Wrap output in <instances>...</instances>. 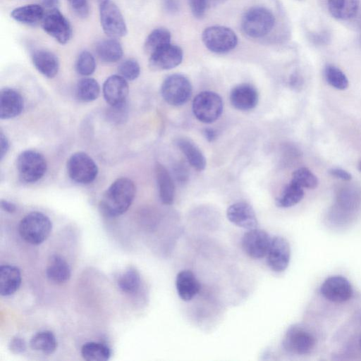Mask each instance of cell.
<instances>
[{
    "label": "cell",
    "mask_w": 361,
    "mask_h": 361,
    "mask_svg": "<svg viewBox=\"0 0 361 361\" xmlns=\"http://www.w3.org/2000/svg\"><path fill=\"white\" fill-rule=\"evenodd\" d=\"M59 0H43L42 6L48 11L58 8Z\"/></svg>",
    "instance_id": "obj_46"
},
{
    "label": "cell",
    "mask_w": 361,
    "mask_h": 361,
    "mask_svg": "<svg viewBox=\"0 0 361 361\" xmlns=\"http://www.w3.org/2000/svg\"><path fill=\"white\" fill-rule=\"evenodd\" d=\"M327 82L337 90H345L348 87V80L344 73L333 65H327L324 69Z\"/></svg>",
    "instance_id": "obj_35"
},
{
    "label": "cell",
    "mask_w": 361,
    "mask_h": 361,
    "mask_svg": "<svg viewBox=\"0 0 361 361\" xmlns=\"http://www.w3.org/2000/svg\"><path fill=\"white\" fill-rule=\"evenodd\" d=\"M182 49L169 44L149 56V63L152 70L165 71L178 66L183 60Z\"/></svg>",
    "instance_id": "obj_14"
},
{
    "label": "cell",
    "mask_w": 361,
    "mask_h": 361,
    "mask_svg": "<svg viewBox=\"0 0 361 361\" xmlns=\"http://www.w3.org/2000/svg\"><path fill=\"white\" fill-rule=\"evenodd\" d=\"M230 101L236 109L248 111L254 109L257 104L258 93L255 87L250 84H240L232 89Z\"/></svg>",
    "instance_id": "obj_18"
},
{
    "label": "cell",
    "mask_w": 361,
    "mask_h": 361,
    "mask_svg": "<svg viewBox=\"0 0 361 361\" xmlns=\"http://www.w3.org/2000/svg\"><path fill=\"white\" fill-rule=\"evenodd\" d=\"M192 85L185 75L173 74L168 76L161 87L164 99L170 105L181 106L185 104L192 95Z\"/></svg>",
    "instance_id": "obj_5"
},
{
    "label": "cell",
    "mask_w": 361,
    "mask_h": 361,
    "mask_svg": "<svg viewBox=\"0 0 361 361\" xmlns=\"http://www.w3.org/2000/svg\"><path fill=\"white\" fill-rule=\"evenodd\" d=\"M52 229L49 218L39 212H32L24 216L19 224L18 231L27 243L37 245L47 239Z\"/></svg>",
    "instance_id": "obj_2"
},
{
    "label": "cell",
    "mask_w": 361,
    "mask_h": 361,
    "mask_svg": "<svg viewBox=\"0 0 361 361\" xmlns=\"http://www.w3.org/2000/svg\"><path fill=\"white\" fill-rule=\"evenodd\" d=\"M67 171L73 181L81 184L92 183L98 173L96 163L82 152H75L71 156L67 163Z\"/></svg>",
    "instance_id": "obj_9"
},
{
    "label": "cell",
    "mask_w": 361,
    "mask_h": 361,
    "mask_svg": "<svg viewBox=\"0 0 361 361\" xmlns=\"http://www.w3.org/2000/svg\"><path fill=\"white\" fill-rule=\"evenodd\" d=\"M44 14V8L42 6L32 4L14 8L11 12V17L17 22L35 25L42 23Z\"/></svg>",
    "instance_id": "obj_25"
},
{
    "label": "cell",
    "mask_w": 361,
    "mask_h": 361,
    "mask_svg": "<svg viewBox=\"0 0 361 361\" xmlns=\"http://www.w3.org/2000/svg\"><path fill=\"white\" fill-rule=\"evenodd\" d=\"M315 344L316 340L313 334L298 324L288 329L282 341L283 347L286 351L299 355L309 354Z\"/></svg>",
    "instance_id": "obj_8"
},
{
    "label": "cell",
    "mask_w": 361,
    "mask_h": 361,
    "mask_svg": "<svg viewBox=\"0 0 361 361\" xmlns=\"http://www.w3.org/2000/svg\"><path fill=\"white\" fill-rule=\"evenodd\" d=\"M155 176L161 201L164 204H171L175 197V186L169 172L161 164L157 163Z\"/></svg>",
    "instance_id": "obj_22"
},
{
    "label": "cell",
    "mask_w": 361,
    "mask_h": 361,
    "mask_svg": "<svg viewBox=\"0 0 361 361\" xmlns=\"http://www.w3.org/2000/svg\"><path fill=\"white\" fill-rule=\"evenodd\" d=\"M109 111V116L111 121L116 123H120L125 120L126 116V104L120 106H112Z\"/></svg>",
    "instance_id": "obj_41"
},
{
    "label": "cell",
    "mask_w": 361,
    "mask_h": 361,
    "mask_svg": "<svg viewBox=\"0 0 361 361\" xmlns=\"http://www.w3.org/2000/svg\"><path fill=\"white\" fill-rule=\"evenodd\" d=\"M271 238L264 230L250 229L243 236L242 247L245 252L253 259L265 257L269 251Z\"/></svg>",
    "instance_id": "obj_12"
},
{
    "label": "cell",
    "mask_w": 361,
    "mask_h": 361,
    "mask_svg": "<svg viewBox=\"0 0 361 361\" xmlns=\"http://www.w3.org/2000/svg\"><path fill=\"white\" fill-rule=\"evenodd\" d=\"M228 219L233 224L247 230L257 228L258 221L253 208L247 202H238L226 211Z\"/></svg>",
    "instance_id": "obj_17"
},
{
    "label": "cell",
    "mask_w": 361,
    "mask_h": 361,
    "mask_svg": "<svg viewBox=\"0 0 361 361\" xmlns=\"http://www.w3.org/2000/svg\"><path fill=\"white\" fill-rule=\"evenodd\" d=\"M204 135L205 138L209 141L212 142L216 139V133L214 129L211 128H207L204 130Z\"/></svg>",
    "instance_id": "obj_48"
},
{
    "label": "cell",
    "mask_w": 361,
    "mask_h": 361,
    "mask_svg": "<svg viewBox=\"0 0 361 361\" xmlns=\"http://www.w3.org/2000/svg\"><path fill=\"white\" fill-rule=\"evenodd\" d=\"M291 181L302 188L308 189L317 188L319 183L317 176L305 167L298 169L293 173Z\"/></svg>",
    "instance_id": "obj_36"
},
{
    "label": "cell",
    "mask_w": 361,
    "mask_h": 361,
    "mask_svg": "<svg viewBox=\"0 0 361 361\" xmlns=\"http://www.w3.org/2000/svg\"><path fill=\"white\" fill-rule=\"evenodd\" d=\"M73 11L80 17H86L89 13L88 0H67Z\"/></svg>",
    "instance_id": "obj_39"
},
{
    "label": "cell",
    "mask_w": 361,
    "mask_h": 361,
    "mask_svg": "<svg viewBox=\"0 0 361 361\" xmlns=\"http://www.w3.org/2000/svg\"><path fill=\"white\" fill-rule=\"evenodd\" d=\"M192 15L202 18L207 8V0H188Z\"/></svg>",
    "instance_id": "obj_40"
},
{
    "label": "cell",
    "mask_w": 361,
    "mask_h": 361,
    "mask_svg": "<svg viewBox=\"0 0 361 361\" xmlns=\"http://www.w3.org/2000/svg\"><path fill=\"white\" fill-rule=\"evenodd\" d=\"M46 275L49 281L56 284H62L69 280L71 272L63 257L59 255H52L47 262Z\"/></svg>",
    "instance_id": "obj_23"
},
{
    "label": "cell",
    "mask_w": 361,
    "mask_h": 361,
    "mask_svg": "<svg viewBox=\"0 0 361 361\" xmlns=\"http://www.w3.org/2000/svg\"><path fill=\"white\" fill-rule=\"evenodd\" d=\"M171 32L166 28L159 27L154 29L147 36L144 48L149 56L159 49L171 44Z\"/></svg>",
    "instance_id": "obj_30"
},
{
    "label": "cell",
    "mask_w": 361,
    "mask_h": 361,
    "mask_svg": "<svg viewBox=\"0 0 361 361\" xmlns=\"http://www.w3.org/2000/svg\"><path fill=\"white\" fill-rule=\"evenodd\" d=\"M23 109V99L16 90L5 87L0 92V117L9 119L18 116Z\"/></svg>",
    "instance_id": "obj_19"
},
{
    "label": "cell",
    "mask_w": 361,
    "mask_h": 361,
    "mask_svg": "<svg viewBox=\"0 0 361 361\" xmlns=\"http://www.w3.org/2000/svg\"><path fill=\"white\" fill-rule=\"evenodd\" d=\"M83 359L87 361H106L110 358V348L102 343L87 342L81 348Z\"/></svg>",
    "instance_id": "obj_33"
},
{
    "label": "cell",
    "mask_w": 361,
    "mask_h": 361,
    "mask_svg": "<svg viewBox=\"0 0 361 361\" xmlns=\"http://www.w3.org/2000/svg\"><path fill=\"white\" fill-rule=\"evenodd\" d=\"M75 68L81 75H92L96 68V62L92 54L87 51H82L77 59Z\"/></svg>",
    "instance_id": "obj_37"
},
{
    "label": "cell",
    "mask_w": 361,
    "mask_h": 361,
    "mask_svg": "<svg viewBox=\"0 0 361 361\" xmlns=\"http://www.w3.org/2000/svg\"><path fill=\"white\" fill-rule=\"evenodd\" d=\"M41 25L43 30L60 44H66L71 38V24L59 8L46 11Z\"/></svg>",
    "instance_id": "obj_11"
},
{
    "label": "cell",
    "mask_w": 361,
    "mask_h": 361,
    "mask_svg": "<svg viewBox=\"0 0 361 361\" xmlns=\"http://www.w3.org/2000/svg\"><path fill=\"white\" fill-rule=\"evenodd\" d=\"M320 293L329 301L343 302L353 295V288L348 280L342 276H331L320 286Z\"/></svg>",
    "instance_id": "obj_13"
},
{
    "label": "cell",
    "mask_w": 361,
    "mask_h": 361,
    "mask_svg": "<svg viewBox=\"0 0 361 361\" xmlns=\"http://www.w3.org/2000/svg\"><path fill=\"white\" fill-rule=\"evenodd\" d=\"M101 25L110 37L118 38L127 34V27L121 12L111 0L99 4Z\"/></svg>",
    "instance_id": "obj_10"
},
{
    "label": "cell",
    "mask_w": 361,
    "mask_h": 361,
    "mask_svg": "<svg viewBox=\"0 0 361 361\" xmlns=\"http://www.w3.org/2000/svg\"><path fill=\"white\" fill-rule=\"evenodd\" d=\"M47 164L42 154L35 150H25L17 159V170L21 180L35 183L41 179L47 171Z\"/></svg>",
    "instance_id": "obj_7"
},
{
    "label": "cell",
    "mask_w": 361,
    "mask_h": 361,
    "mask_svg": "<svg viewBox=\"0 0 361 361\" xmlns=\"http://www.w3.org/2000/svg\"><path fill=\"white\" fill-rule=\"evenodd\" d=\"M30 348L44 354H52L57 348V341L51 331H42L36 333L30 341Z\"/></svg>",
    "instance_id": "obj_29"
},
{
    "label": "cell",
    "mask_w": 361,
    "mask_h": 361,
    "mask_svg": "<svg viewBox=\"0 0 361 361\" xmlns=\"http://www.w3.org/2000/svg\"><path fill=\"white\" fill-rule=\"evenodd\" d=\"M96 52L99 58L106 63H115L123 56L121 44L114 38L99 41L96 45Z\"/></svg>",
    "instance_id": "obj_28"
},
{
    "label": "cell",
    "mask_w": 361,
    "mask_h": 361,
    "mask_svg": "<svg viewBox=\"0 0 361 361\" xmlns=\"http://www.w3.org/2000/svg\"><path fill=\"white\" fill-rule=\"evenodd\" d=\"M226 1L228 0H207V8L215 7L224 4Z\"/></svg>",
    "instance_id": "obj_49"
},
{
    "label": "cell",
    "mask_w": 361,
    "mask_h": 361,
    "mask_svg": "<svg viewBox=\"0 0 361 361\" xmlns=\"http://www.w3.org/2000/svg\"><path fill=\"white\" fill-rule=\"evenodd\" d=\"M176 287L180 298L190 301L198 293L200 284L190 270H182L176 276Z\"/></svg>",
    "instance_id": "obj_21"
},
{
    "label": "cell",
    "mask_w": 361,
    "mask_h": 361,
    "mask_svg": "<svg viewBox=\"0 0 361 361\" xmlns=\"http://www.w3.org/2000/svg\"><path fill=\"white\" fill-rule=\"evenodd\" d=\"M1 207L4 211L11 214L14 213L16 211V206L13 203L7 200H2L1 201Z\"/></svg>",
    "instance_id": "obj_47"
},
{
    "label": "cell",
    "mask_w": 361,
    "mask_h": 361,
    "mask_svg": "<svg viewBox=\"0 0 361 361\" xmlns=\"http://www.w3.org/2000/svg\"><path fill=\"white\" fill-rule=\"evenodd\" d=\"M129 92L126 80L120 75L109 76L104 82L103 94L106 102L112 106L126 104Z\"/></svg>",
    "instance_id": "obj_16"
},
{
    "label": "cell",
    "mask_w": 361,
    "mask_h": 361,
    "mask_svg": "<svg viewBox=\"0 0 361 361\" xmlns=\"http://www.w3.org/2000/svg\"><path fill=\"white\" fill-rule=\"evenodd\" d=\"M164 6L167 12L176 13L180 8L179 0H164Z\"/></svg>",
    "instance_id": "obj_44"
},
{
    "label": "cell",
    "mask_w": 361,
    "mask_h": 361,
    "mask_svg": "<svg viewBox=\"0 0 361 361\" xmlns=\"http://www.w3.org/2000/svg\"><path fill=\"white\" fill-rule=\"evenodd\" d=\"M8 348L14 354L23 353L26 350L25 341L21 337L16 336L11 339Z\"/></svg>",
    "instance_id": "obj_42"
},
{
    "label": "cell",
    "mask_w": 361,
    "mask_h": 361,
    "mask_svg": "<svg viewBox=\"0 0 361 361\" xmlns=\"http://www.w3.org/2000/svg\"><path fill=\"white\" fill-rule=\"evenodd\" d=\"M21 284L19 269L13 265L4 264L0 267V294L8 296L15 293Z\"/></svg>",
    "instance_id": "obj_24"
},
{
    "label": "cell",
    "mask_w": 361,
    "mask_h": 361,
    "mask_svg": "<svg viewBox=\"0 0 361 361\" xmlns=\"http://www.w3.org/2000/svg\"><path fill=\"white\" fill-rule=\"evenodd\" d=\"M99 92V85L93 78H82L78 82L76 96L82 102H89L95 100L98 97Z\"/></svg>",
    "instance_id": "obj_34"
},
{
    "label": "cell",
    "mask_w": 361,
    "mask_h": 361,
    "mask_svg": "<svg viewBox=\"0 0 361 361\" xmlns=\"http://www.w3.org/2000/svg\"><path fill=\"white\" fill-rule=\"evenodd\" d=\"M135 186L129 178L116 179L103 195L99 209L107 217H116L125 213L131 205L135 195Z\"/></svg>",
    "instance_id": "obj_1"
},
{
    "label": "cell",
    "mask_w": 361,
    "mask_h": 361,
    "mask_svg": "<svg viewBox=\"0 0 361 361\" xmlns=\"http://www.w3.org/2000/svg\"><path fill=\"white\" fill-rule=\"evenodd\" d=\"M117 283L122 292L135 294L141 284L140 274L134 267H128L118 276Z\"/></svg>",
    "instance_id": "obj_32"
},
{
    "label": "cell",
    "mask_w": 361,
    "mask_h": 361,
    "mask_svg": "<svg viewBox=\"0 0 361 361\" xmlns=\"http://www.w3.org/2000/svg\"><path fill=\"white\" fill-rule=\"evenodd\" d=\"M95 1L100 4L103 3L104 1H105L106 0H95Z\"/></svg>",
    "instance_id": "obj_50"
},
{
    "label": "cell",
    "mask_w": 361,
    "mask_h": 361,
    "mask_svg": "<svg viewBox=\"0 0 361 361\" xmlns=\"http://www.w3.org/2000/svg\"><path fill=\"white\" fill-rule=\"evenodd\" d=\"M360 347H361V338H360Z\"/></svg>",
    "instance_id": "obj_52"
},
{
    "label": "cell",
    "mask_w": 361,
    "mask_h": 361,
    "mask_svg": "<svg viewBox=\"0 0 361 361\" xmlns=\"http://www.w3.org/2000/svg\"><path fill=\"white\" fill-rule=\"evenodd\" d=\"M267 264L275 272H282L286 269L290 258V248L288 242L282 236H275L267 255Z\"/></svg>",
    "instance_id": "obj_15"
},
{
    "label": "cell",
    "mask_w": 361,
    "mask_h": 361,
    "mask_svg": "<svg viewBox=\"0 0 361 361\" xmlns=\"http://www.w3.org/2000/svg\"><path fill=\"white\" fill-rule=\"evenodd\" d=\"M329 173L332 176L343 180H350L352 178L350 173L341 169L332 168L329 170Z\"/></svg>",
    "instance_id": "obj_43"
},
{
    "label": "cell",
    "mask_w": 361,
    "mask_h": 361,
    "mask_svg": "<svg viewBox=\"0 0 361 361\" xmlns=\"http://www.w3.org/2000/svg\"><path fill=\"white\" fill-rule=\"evenodd\" d=\"M118 73L126 80H133L139 76L140 67L137 61L127 59L119 65Z\"/></svg>",
    "instance_id": "obj_38"
},
{
    "label": "cell",
    "mask_w": 361,
    "mask_h": 361,
    "mask_svg": "<svg viewBox=\"0 0 361 361\" xmlns=\"http://www.w3.org/2000/svg\"><path fill=\"white\" fill-rule=\"evenodd\" d=\"M360 169L361 171V161H360Z\"/></svg>",
    "instance_id": "obj_51"
},
{
    "label": "cell",
    "mask_w": 361,
    "mask_h": 361,
    "mask_svg": "<svg viewBox=\"0 0 361 361\" xmlns=\"http://www.w3.org/2000/svg\"><path fill=\"white\" fill-rule=\"evenodd\" d=\"M303 197L302 188L290 181L276 198V204L282 208L290 207L300 202Z\"/></svg>",
    "instance_id": "obj_31"
},
{
    "label": "cell",
    "mask_w": 361,
    "mask_h": 361,
    "mask_svg": "<svg viewBox=\"0 0 361 361\" xmlns=\"http://www.w3.org/2000/svg\"><path fill=\"white\" fill-rule=\"evenodd\" d=\"M192 111L201 122L211 123L217 120L223 111V102L216 92L204 91L193 99Z\"/></svg>",
    "instance_id": "obj_6"
},
{
    "label": "cell",
    "mask_w": 361,
    "mask_h": 361,
    "mask_svg": "<svg viewBox=\"0 0 361 361\" xmlns=\"http://www.w3.org/2000/svg\"><path fill=\"white\" fill-rule=\"evenodd\" d=\"M358 8V0H328L329 13L338 20L353 18L357 14Z\"/></svg>",
    "instance_id": "obj_27"
},
{
    "label": "cell",
    "mask_w": 361,
    "mask_h": 361,
    "mask_svg": "<svg viewBox=\"0 0 361 361\" xmlns=\"http://www.w3.org/2000/svg\"><path fill=\"white\" fill-rule=\"evenodd\" d=\"M9 148V143L7 137L4 134L3 132H1L0 135V157L1 159L4 158L5 154Z\"/></svg>",
    "instance_id": "obj_45"
},
{
    "label": "cell",
    "mask_w": 361,
    "mask_h": 361,
    "mask_svg": "<svg viewBox=\"0 0 361 361\" xmlns=\"http://www.w3.org/2000/svg\"><path fill=\"white\" fill-rule=\"evenodd\" d=\"M32 61L37 70L47 78H52L58 73L59 61L51 51L35 50L32 54Z\"/></svg>",
    "instance_id": "obj_20"
},
{
    "label": "cell",
    "mask_w": 361,
    "mask_h": 361,
    "mask_svg": "<svg viewBox=\"0 0 361 361\" xmlns=\"http://www.w3.org/2000/svg\"><path fill=\"white\" fill-rule=\"evenodd\" d=\"M202 40L209 50L216 54L228 53L238 44L236 34L231 28L221 25L205 28L202 34Z\"/></svg>",
    "instance_id": "obj_4"
},
{
    "label": "cell",
    "mask_w": 361,
    "mask_h": 361,
    "mask_svg": "<svg viewBox=\"0 0 361 361\" xmlns=\"http://www.w3.org/2000/svg\"><path fill=\"white\" fill-rule=\"evenodd\" d=\"M177 146L185 155L190 164L197 171H202L206 166V159L200 149L191 140L180 138Z\"/></svg>",
    "instance_id": "obj_26"
},
{
    "label": "cell",
    "mask_w": 361,
    "mask_h": 361,
    "mask_svg": "<svg viewBox=\"0 0 361 361\" xmlns=\"http://www.w3.org/2000/svg\"><path fill=\"white\" fill-rule=\"evenodd\" d=\"M275 17L268 8L254 6L248 9L241 19L243 32L250 37L259 38L267 35L273 29Z\"/></svg>",
    "instance_id": "obj_3"
}]
</instances>
